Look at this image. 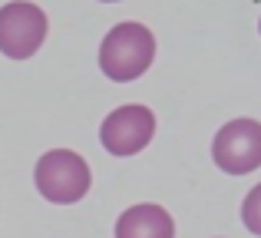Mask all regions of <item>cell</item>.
I'll return each instance as SVG.
<instances>
[{
  "label": "cell",
  "mask_w": 261,
  "mask_h": 238,
  "mask_svg": "<svg viewBox=\"0 0 261 238\" xmlns=\"http://www.w3.org/2000/svg\"><path fill=\"white\" fill-rule=\"evenodd\" d=\"M155 37L142 23H119L99 43V70L113 83H133L152 66Z\"/></svg>",
  "instance_id": "obj_1"
},
{
  "label": "cell",
  "mask_w": 261,
  "mask_h": 238,
  "mask_svg": "<svg viewBox=\"0 0 261 238\" xmlns=\"http://www.w3.org/2000/svg\"><path fill=\"white\" fill-rule=\"evenodd\" d=\"M33 179H37V189L46 202L53 205H73L89 192V166L80 152H70V149H53V152L40 155L37 169H33Z\"/></svg>",
  "instance_id": "obj_2"
},
{
  "label": "cell",
  "mask_w": 261,
  "mask_h": 238,
  "mask_svg": "<svg viewBox=\"0 0 261 238\" xmlns=\"http://www.w3.org/2000/svg\"><path fill=\"white\" fill-rule=\"evenodd\" d=\"M212 159L228 175H248L261 166V122L231 119L218 129L212 142Z\"/></svg>",
  "instance_id": "obj_3"
},
{
  "label": "cell",
  "mask_w": 261,
  "mask_h": 238,
  "mask_svg": "<svg viewBox=\"0 0 261 238\" xmlns=\"http://www.w3.org/2000/svg\"><path fill=\"white\" fill-rule=\"evenodd\" d=\"M46 40V13L30 0H13L0 7V53L10 60H27Z\"/></svg>",
  "instance_id": "obj_4"
},
{
  "label": "cell",
  "mask_w": 261,
  "mask_h": 238,
  "mask_svg": "<svg viewBox=\"0 0 261 238\" xmlns=\"http://www.w3.org/2000/svg\"><path fill=\"white\" fill-rule=\"evenodd\" d=\"M152 136H155V116H152V110L136 106V103L113 110L106 119H102V126H99L102 149H106L109 155H119V159L142 152V149L152 142Z\"/></svg>",
  "instance_id": "obj_5"
},
{
  "label": "cell",
  "mask_w": 261,
  "mask_h": 238,
  "mask_svg": "<svg viewBox=\"0 0 261 238\" xmlns=\"http://www.w3.org/2000/svg\"><path fill=\"white\" fill-rule=\"evenodd\" d=\"M172 235H175L172 215L152 202L126 208L116 222V238H172Z\"/></svg>",
  "instance_id": "obj_6"
},
{
  "label": "cell",
  "mask_w": 261,
  "mask_h": 238,
  "mask_svg": "<svg viewBox=\"0 0 261 238\" xmlns=\"http://www.w3.org/2000/svg\"><path fill=\"white\" fill-rule=\"evenodd\" d=\"M242 222H245V228H248L251 235L261 238V182L251 189L248 195H245V202H242Z\"/></svg>",
  "instance_id": "obj_7"
},
{
  "label": "cell",
  "mask_w": 261,
  "mask_h": 238,
  "mask_svg": "<svg viewBox=\"0 0 261 238\" xmlns=\"http://www.w3.org/2000/svg\"><path fill=\"white\" fill-rule=\"evenodd\" d=\"M102 4H119V0H102Z\"/></svg>",
  "instance_id": "obj_8"
},
{
  "label": "cell",
  "mask_w": 261,
  "mask_h": 238,
  "mask_svg": "<svg viewBox=\"0 0 261 238\" xmlns=\"http://www.w3.org/2000/svg\"><path fill=\"white\" fill-rule=\"evenodd\" d=\"M258 33H261V20H258Z\"/></svg>",
  "instance_id": "obj_9"
}]
</instances>
